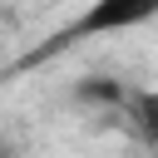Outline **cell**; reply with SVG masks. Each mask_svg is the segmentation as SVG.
<instances>
[{
	"label": "cell",
	"instance_id": "cell-2",
	"mask_svg": "<svg viewBox=\"0 0 158 158\" xmlns=\"http://www.w3.org/2000/svg\"><path fill=\"white\" fill-rule=\"evenodd\" d=\"M123 118H128V128L148 143V148H158V94L153 89H138V94H128V104L118 109Z\"/></svg>",
	"mask_w": 158,
	"mask_h": 158
},
{
	"label": "cell",
	"instance_id": "cell-3",
	"mask_svg": "<svg viewBox=\"0 0 158 158\" xmlns=\"http://www.w3.org/2000/svg\"><path fill=\"white\" fill-rule=\"evenodd\" d=\"M74 99L89 104V109H109V114H118V109L128 104V89H123L118 79H109V74H89V79H79Z\"/></svg>",
	"mask_w": 158,
	"mask_h": 158
},
{
	"label": "cell",
	"instance_id": "cell-1",
	"mask_svg": "<svg viewBox=\"0 0 158 158\" xmlns=\"http://www.w3.org/2000/svg\"><path fill=\"white\" fill-rule=\"evenodd\" d=\"M153 15H158V0H94L69 30L54 35V44L35 49L25 64H40V59H49L54 49H64V44H74V40H89V35H118V30H133V25L153 20Z\"/></svg>",
	"mask_w": 158,
	"mask_h": 158
}]
</instances>
